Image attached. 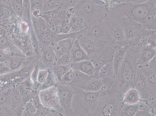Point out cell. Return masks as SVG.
Returning <instances> with one entry per match:
<instances>
[{"label":"cell","instance_id":"cell-1","mask_svg":"<svg viewBox=\"0 0 156 116\" xmlns=\"http://www.w3.org/2000/svg\"><path fill=\"white\" fill-rule=\"evenodd\" d=\"M141 48V46L137 45L129 46L110 89L112 91L118 93L122 98L126 90L133 87Z\"/></svg>","mask_w":156,"mask_h":116},{"label":"cell","instance_id":"cell-2","mask_svg":"<svg viewBox=\"0 0 156 116\" xmlns=\"http://www.w3.org/2000/svg\"><path fill=\"white\" fill-rule=\"evenodd\" d=\"M155 6L156 0H149L141 3L118 2L109 7L108 11L120 18H127L140 22L145 17L150 9Z\"/></svg>","mask_w":156,"mask_h":116},{"label":"cell","instance_id":"cell-3","mask_svg":"<svg viewBox=\"0 0 156 116\" xmlns=\"http://www.w3.org/2000/svg\"><path fill=\"white\" fill-rule=\"evenodd\" d=\"M75 94L72 103L74 115L91 116L95 110L101 91L90 92L75 88Z\"/></svg>","mask_w":156,"mask_h":116},{"label":"cell","instance_id":"cell-4","mask_svg":"<svg viewBox=\"0 0 156 116\" xmlns=\"http://www.w3.org/2000/svg\"><path fill=\"white\" fill-rule=\"evenodd\" d=\"M97 107L91 116H119L122 105V97L110 90H101Z\"/></svg>","mask_w":156,"mask_h":116},{"label":"cell","instance_id":"cell-5","mask_svg":"<svg viewBox=\"0 0 156 116\" xmlns=\"http://www.w3.org/2000/svg\"><path fill=\"white\" fill-rule=\"evenodd\" d=\"M73 12L83 18L87 26L106 16L108 8L106 5L87 4L73 9Z\"/></svg>","mask_w":156,"mask_h":116},{"label":"cell","instance_id":"cell-6","mask_svg":"<svg viewBox=\"0 0 156 116\" xmlns=\"http://www.w3.org/2000/svg\"><path fill=\"white\" fill-rule=\"evenodd\" d=\"M106 15L100 20L88 25L81 34L93 40L115 44L110 36Z\"/></svg>","mask_w":156,"mask_h":116},{"label":"cell","instance_id":"cell-7","mask_svg":"<svg viewBox=\"0 0 156 116\" xmlns=\"http://www.w3.org/2000/svg\"><path fill=\"white\" fill-rule=\"evenodd\" d=\"M106 16L109 32L113 42L117 45H124L126 37L120 18L109 11Z\"/></svg>","mask_w":156,"mask_h":116},{"label":"cell","instance_id":"cell-8","mask_svg":"<svg viewBox=\"0 0 156 116\" xmlns=\"http://www.w3.org/2000/svg\"><path fill=\"white\" fill-rule=\"evenodd\" d=\"M77 39L79 44L88 55L90 59L97 54L116 45L108 42L93 40L81 34L78 37Z\"/></svg>","mask_w":156,"mask_h":116},{"label":"cell","instance_id":"cell-9","mask_svg":"<svg viewBox=\"0 0 156 116\" xmlns=\"http://www.w3.org/2000/svg\"><path fill=\"white\" fill-rule=\"evenodd\" d=\"M59 104L67 114H73L72 103L75 90L69 85L61 84L56 86Z\"/></svg>","mask_w":156,"mask_h":116},{"label":"cell","instance_id":"cell-10","mask_svg":"<svg viewBox=\"0 0 156 116\" xmlns=\"http://www.w3.org/2000/svg\"><path fill=\"white\" fill-rule=\"evenodd\" d=\"M120 20L124 29L126 42L135 39L147 32V29L138 22L126 18H121Z\"/></svg>","mask_w":156,"mask_h":116},{"label":"cell","instance_id":"cell-11","mask_svg":"<svg viewBox=\"0 0 156 116\" xmlns=\"http://www.w3.org/2000/svg\"><path fill=\"white\" fill-rule=\"evenodd\" d=\"M38 94L42 105L45 108L56 109L58 107H62L59 103L56 86L39 90Z\"/></svg>","mask_w":156,"mask_h":116},{"label":"cell","instance_id":"cell-12","mask_svg":"<svg viewBox=\"0 0 156 116\" xmlns=\"http://www.w3.org/2000/svg\"><path fill=\"white\" fill-rule=\"evenodd\" d=\"M133 86L139 91L141 100L147 101L152 97H156V94L151 91L145 77L138 66Z\"/></svg>","mask_w":156,"mask_h":116},{"label":"cell","instance_id":"cell-13","mask_svg":"<svg viewBox=\"0 0 156 116\" xmlns=\"http://www.w3.org/2000/svg\"><path fill=\"white\" fill-rule=\"evenodd\" d=\"M116 46L117 45L112 46L90 58L96 70L95 74L93 76L96 77L98 72L102 67L112 61L113 53Z\"/></svg>","mask_w":156,"mask_h":116},{"label":"cell","instance_id":"cell-14","mask_svg":"<svg viewBox=\"0 0 156 116\" xmlns=\"http://www.w3.org/2000/svg\"><path fill=\"white\" fill-rule=\"evenodd\" d=\"M138 67L145 77L151 91L156 94V56L147 64Z\"/></svg>","mask_w":156,"mask_h":116},{"label":"cell","instance_id":"cell-15","mask_svg":"<svg viewBox=\"0 0 156 116\" xmlns=\"http://www.w3.org/2000/svg\"><path fill=\"white\" fill-rule=\"evenodd\" d=\"M96 77L103 82L105 90H110L116 77L112 63L111 62L102 67L98 72Z\"/></svg>","mask_w":156,"mask_h":116},{"label":"cell","instance_id":"cell-16","mask_svg":"<svg viewBox=\"0 0 156 116\" xmlns=\"http://www.w3.org/2000/svg\"><path fill=\"white\" fill-rule=\"evenodd\" d=\"M77 38L74 40L70 49L71 63L90 59L88 55L79 44Z\"/></svg>","mask_w":156,"mask_h":116},{"label":"cell","instance_id":"cell-17","mask_svg":"<svg viewBox=\"0 0 156 116\" xmlns=\"http://www.w3.org/2000/svg\"><path fill=\"white\" fill-rule=\"evenodd\" d=\"M156 48L148 45L141 47L138 59V66L147 64L156 57Z\"/></svg>","mask_w":156,"mask_h":116},{"label":"cell","instance_id":"cell-18","mask_svg":"<svg viewBox=\"0 0 156 116\" xmlns=\"http://www.w3.org/2000/svg\"><path fill=\"white\" fill-rule=\"evenodd\" d=\"M76 39H62L51 46L56 55L57 59L70 50L73 41Z\"/></svg>","mask_w":156,"mask_h":116},{"label":"cell","instance_id":"cell-19","mask_svg":"<svg viewBox=\"0 0 156 116\" xmlns=\"http://www.w3.org/2000/svg\"><path fill=\"white\" fill-rule=\"evenodd\" d=\"M71 65L73 70H78L91 77L95 74V68L90 59L72 63Z\"/></svg>","mask_w":156,"mask_h":116},{"label":"cell","instance_id":"cell-20","mask_svg":"<svg viewBox=\"0 0 156 116\" xmlns=\"http://www.w3.org/2000/svg\"><path fill=\"white\" fill-rule=\"evenodd\" d=\"M129 46L127 45H117L116 46L112 61L115 74L123 61Z\"/></svg>","mask_w":156,"mask_h":116},{"label":"cell","instance_id":"cell-21","mask_svg":"<svg viewBox=\"0 0 156 116\" xmlns=\"http://www.w3.org/2000/svg\"><path fill=\"white\" fill-rule=\"evenodd\" d=\"M74 73L73 80L69 85L73 89H80L84 90L91 79V76L76 70H74Z\"/></svg>","mask_w":156,"mask_h":116},{"label":"cell","instance_id":"cell-22","mask_svg":"<svg viewBox=\"0 0 156 116\" xmlns=\"http://www.w3.org/2000/svg\"><path fill=\"white\" fill-rule=\"evenodd\" d=\"M69 22L71 26L70 33L82 32L87 27L83 18L73 12L69 18Z\"/></svg>","mask_w":156,"mask_h":116},{"label":"cell","instance_id":"cell-23","mask_svg":"<svg viewBox=\"0 0 156 116\" xmlns=\"http://www.w3.org/2000/svg\"><path fill=\"white\" fill-rule=\"evenodd\" d=\"M141 100V96L139 91L134 87L127 90L123 95L122 103L127 104H136Z\"/></svg>","mask_w":156,"mask_h":116},{"label":"cell","instance_id":"cell-24","mask_svg":"<svg viewBox=\"0 0 156 116\" xmlns=\"http://www.w3.org/2000/svg\"><path fill=\"white\" fill-rule=\"evenodd\" d=\"M147 30L156 29V7H153L140 22Z\"/></svg>","mask_w":156,"mask_h":116},{"label":"cell","instance_id":"cell-25","mask_svg":"<svg viewBox=\"0 0 156 116\" xmlns=\"http://www.w3.org/2000/svg\"><path fill=\"white\" fill-rule=\"evenodd\" d=\"M33 28L37 37L49 32V26L46 21L41 17L35 18L32 17Z\"/></svg>","mask_w":156,"mask_h":116},{"label":"cell","instance_id":"cell-26","mask_svg":"<svg viewBox=\"0 0 156 116\" xmlns=\"http://www.w3.org/2000/svg\"><path fill=\"white\" fill-rule=\"evenodd\" d=\"M42 63L47 66H54L56 64L57 58L51 46L45 48L42 53Z\"/></svg>","mask_w":156,"mask_h":116},{"label":"cell","instance_id":"cell-27","mask_svg":"<svg viewBox=\"0 0 156 116\" xmlns=\"http://www.w3.org/2000/svg\"><path fill=\"white\" fill-rule=\"evenodd\" d=\"M105 90L104 85L103 82L98 77L93 76L84 90L87 91L97 92Z\"/></svg>","mask_w":156,"mask_h":116},{"label":"cell","instance_id":"cell-28","mask_svg":"<svg viewBox=\"0 0 156 116\" xmlns=\"http://www.w3.org/2000/svg\"><path fill=\"white\" fill-rule=\"evenodd\" d=\"M139 103L133 104L122 103L119 116H135L139 109Z\"/></svg>","mask_w":156,"mask_h":116},{"label":"cell","instance_id":"cell-29","mask_svg":"<svg viewBox=\"0 0 156 116\" xmlns=\"http://www.w3.org/2000/svg\"><path fill=\"white\" fill-rule=\"evenodd\" d=\"M25 60V56H15L11 58L7 62L11 71H14L20 68Z\"/></svg>","mask_w":156,"mask_h":116},{"label":"cell","instance_id":"cell-30","mask_svg":"<svg viewBox=\"0 0 156 116\" xmlns=\"http://www.w3.org/2000/svg\"><path fill=\"white\" fill-rule=\"evenodd\" d=\"M21 19L32 24L31 4L30 0H23V15Z\"/></svg>","mask_w":156,"mask_h":116},{"label":"cell","instance_id":"cell-31","mask_svg":"<svg viewBox=\"0 0 156 116\" xmlns=\"http://www.w3.org/2000/svg\"><path fill=\"white\" fill-rule=\"evenodd\" d=\"M15 16L16 15L12 8L4 5L0 0V20L9 19Z\"/></svg>","mask_w":156,"mask_h":116},{"label":"cell","instance_id":"cell-32","mask_svg":"<svg viewBox=\"0 0 156 116\" xmlns=\"http://www.w3.org/2000/svg\"><path fill=\"white\" fill-rule=\"evenodd\" d=\"M71 63L66 65H59L53 66L52 72L56 76V79L59 81L65 73L71 68Z\"/></svg>","mask_w":156,"mask_h":116},{"label":"cell","instance_id":"cell-33","mask_svg":"<svg viewBox=\"0 0 156 116\" xmlns=\"http://www.w3.org/2000/svg\"><path fill=\"white\" fill-rule=\"evenodd\" d=\"M56 80L57 79H56L53 72L49 70L48 77L43 84L41 85L39 87V90H45L56 86Z\"/></svg>","mask_w":156,"mask_h":116},{"label":"cell","instance_id":"cell-34","mask_svg":"<svg viewBox=\"0 0 156 116\" xmlns=\"http://www.w3.org/2000/svg\"><path fill=\"white\" fill-rule=\"evenodd\" d=\"M61 3V0H46L44 5L43 12L58 9Z\"/></svg>","mask_w":156,"mask_h":116},{"label":"cell","instance_id":"cell-35","mask_svg":"<svg viewBox=\"0 0 156 116\" xmlns=\"http://www.w3.org/2000/svg\"><path fill=\"white\" fill-rule=\"evenodd\" d=\"M55 35L49 32L42 34L37 37V38L41 43L46 46H48L51 45L52 43Z\"/></svg>","mask_w":156,"mask_h":116},{"label":"cell","instance_id":"cell-36","mask_svg":"<svg viewBox=\"0 0 156 116\" xmlns=\"http://www.w3.org/2000/svg\"><path fill=\"white\" fill-rule=\"evenodd\" d=\"M74 76V70L71 67L65 73L59 81L62 84L69 85L73 81Z\"/></svg>","mask_w":156,"mask_h":116},{"label":"cell","instance_id":"cell-37","mask_svg":"<svg viewBox=\"0 0 156 116\" xmlns=\"http://www.w3.org/2000/svg\"><path fill=\"white\" fill-rule=\"evenodd\" d=\"M49 70L47 69H40L38 70L36 78V83L40 85L44 82L49 74Z\"/></svg>","mask_w":156,"mask_h":116},{"label":"cell","instance_id":"cell-38","mask_svg":"<svg viewBox=\"0 0 156 116\" xmlns=\"http://www.w3.org/2000/svg\"><path fill=\"white\" fill-rule=\"evenodd\" d=\"M71 63V60L70 50L64 54L57 59L55 66L59 65H66Z\"/></svg>","mask_w":156,"mask_h":116},{"label":"cell","instance_id":"cell-39","mask_svg":"<svg viewBox=\"0 0 156 116\" xmlns=\"http://www.w3.org/2000/svg\"><path fill=\"white\" fill-rule=\"evenodd\" d=\"M71 26L69 19L63 21L59 26V34H67L70 33Z\"/></svg>","mask_w":156,"mask_h":116},{"label":"cell","instance_id":"cell-40","mask_svg":"<svg viewBox=\"0 0 156 116\" xmlns=\"http://www.w3.org/2000/svg\"><path fill=\"white\" fill-rule=\"evenodd\" d=\"M80 1V0H65L61 4L60 8L66 10L73 9Z\"/></svg>","mask_w":156,"mask_h":116},{"label":"cell","instance_id":"cell-41","mask_svg":"<svg viewBox=\"0 0 156 116\" xmlns=\"http://www.w3.org/2000/svg\"><path fill=\"white\" fill-rule=\"evenodd\" d=\"M42 18L46 21L47 23L49 26L51 25H59L62 22L61 20L58 19L54 17L50 16L45 14L42 13L41 16Z\"/></svg>","mask_w":156,"mask_h":116},{"label":"cell","instance_id":"cell-42","mask_svg":"<svg viewBox=\"0 0 156 116\" xmlns=\"http://www.w3.org/2000/svg\"><path fill=\"white\" fill-rule=\"evenodd\" d=\"M37 111V110L31 102L30 100L25 103L24 106V111L26 114H35Z\"/></svg>","mask_w":156,"mask_h":116},{"label":"cell","instance_id":"cell-43","mask_svg":"<svg viewBox=\"0 0 156 116\" xmlns=\"http://www.w3.org/2000/svg\"><path fill=\"white\" fill-rule=\"evenodd\" d=\"M87 4L106 5L103 0H80L79 3L73 8V10L76 9L82 5Z\"/></svg>","mask_w":156,"mask_h":116},{"label":"cell","instance_id":"cell-44","mask_svg":"<svg viewBox=\"0 0 156 116\" xmlns=\"http://www.w3.org/2000/svg\"><path fill=\"white\" fill-rule=\"evenodd\" d=\"M149 37L148 45L154 48H156V31L154 30H148Z\"/></svg>","mask_w":156,"mask_h":116},{"label":"cell","instance_id":"cell-45","mask_svg":"<svg viewBox=\"0 0 156 116\" xmlns=\"http://www.w3.org/2000/svg\"><path fill=\"white\" fill-rule=\"evenodd\" d=\"M30 101L32 103V104H33V105L35 106V107H36L37 110L44 107L42 105V103L41 102L38 93L35 94L32 97Z\"/></svg>","mask_w":156,"mask_h":116},{"label":"cell","instance_id":"cell-46","mask_svg":"<svg viewBox=\"0 0 156 116\" xmlns=\"http://www.w3.org/2000/svg\"><path fill=\"white\" fill-rule=\"evenodd\" d=\"M12 44L10 39L6 36L2 35L0 37V49L8 47Z\"/></svg>","mask_w":156,"mask_h":116},{"label":"cell","instance_id":"cell-47","mask_svg":"<svg viewBox=\"0 0 156 116\" xmlns=\"http://www.w3.org/2000/svg\"><path fill=\"white\" fill-rule=\"evenodd\" d=\"M12 72L8 66L7 62L0 63V75L5 74V73Z\"/></svg>","mask_w":156,"mask_h":116},{"label":"cell","instance_id":"cell-48","mask_svg":"<svg viewBox=\"0 0 156 116\" xmlns=\"http://www.w3.org/2000/svg\"><path fill=\"white\" fill-rule=\"evenodd\" d=\"M135 116H154L151 113L143 110H138Z\"/></svg>","mask_w":156,"mask_h":116},{"label":"cell","instance_id":"cell-49","mask_svg":"<svg viewBox=\"0 0 156 116\" xmlns=\"http://www.w3.org/2000/svg\"><path fill=\"white\" fill-rule=\"evenodd\" d=\"M149 1V0H119L118 2H130L136 3H141L147 2Z\"/></svg>","mask_w":156,"mask_h":116},{"label":"cell","instance_id":"cell-50","mask_svg":"<svg viewBox=\"0 0 156 116\" xmlns=\"http://www.w3.org/2000/svg\"><path fill=\"white\" fill-rule=\"evenodd\" d=\"M108 7L117 2V0H103Z\"/></svg>","mask_w":156,"mask_h":116},{"label":"cell","instance_id":"cell-51","mask_svg":"<svg viewBox=\"0 0 156 116\" xmlns=\"http://www.w3.org/2000/svg\"><path fill=\"white\" fill-rule=\"evenodd\" d=\"M6 96L5 94H2V93L0 94V103L4 102L6 100Z\"/></svg>","mask_w":156,"mask_h":116},{"label":"cell","instance_id":"cell-52","mask_svg":"<svg viewBox=\"0 0 156 116\" xmlns=\"http://www.w3.org/2000/svg\"><path fill=\"white\" fill-rule=\"evenodd\" d=\"M31 2H38L44 5L46 0H30Z\"/></svg>","mask_w":156,"mask_h":116},{"label":"cell","instance_id":"cell-53","mask_svg":"<svg viewBox=\"0 0 156 116\" xmlns=\"http://www.w3.org/2000/svg\"><path fill=\"white\" fill-rule=\"evenodd\" d=\"M65 0H61V1H62V2H63ZM62 3H61V4H62Z\"/></svg>","mask_w":156,"mask_h":116}]
</instances>
